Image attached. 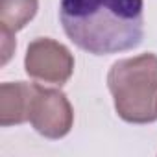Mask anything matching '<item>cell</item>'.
I'll list each match as a JSON object with an SVG mask.
<instances>
[{
  "instance_id": "6",
  "label": "cell",
  "mask_w": 157,
  "mask_h": 157,
  "mask_svg": "<svg viewBox=\"0 0 157 157\" xmlns=\"http://www.w3.org/2000/svg\"><path fill=\"white\" fill-rule=\"evenodd\" d=\"M39 0H0V26L17 33L35 17Z\"/></svg>"
},
{
  "instance_id": "4",
  "label": "cell",
  "mask_w": 157,
  "mask_h": 157,
  "mask_svg": "<svg viewBox=\"0 0 157 157\" xmlns=\"http://www.w3.org/2000/svg\"><path fill=\"white\" fill-rule=\"evenodd\" d=\"M28 122L39 135L46 139H63L72 129L74 109L65 93L35 83Z\"/></svg>"
},
{
  "instance_id": "7",
  "label": "cell",
  "mask_w": 157,
  "mask_h": 157,
  "mask_svg": "<svg viewBox=\"0 0 157 157\" xmlns=\"http://www.w3.org/2000/svg\"><path fill=\"white\" fill-rule=\"evenodd\" d=\"M0 37H2V61H0V65H6L11 59V56L15 52V46H17L15 33L11 30L4 28V26H0Z\"/></svg>"
},
{
  "instance_id": "5",
  "label": "cell",
  "mask_w": 157,
  "mask_h": 157,
  "mask_svg": "<svg viewBox=\"0 0 157 157\" xmlns=\"http://www.w3.org/2000/svg\"><path fill=\"white\" fill-rule=\"evenodd\" d=\"M33 91L35 83L26 82H6L0 85V126L8 128L28 122Z\"/></svg>"
},
{
  "instance_id": "1",
  "label": "cell",
  "mask_w": 157,
  "mask_h": 157,
  "mask_svg": "<svg viewBox=\"0 0 157 157\" xmlns=\"http://www.w3.org/2000/svg\"><path fill=\"white\" fill-rule=\"evenodd\" d=\"M59 21L67 37L93 56L137 48L144 37L142 0H61Z\"/></svg>"
},
{
  "instance_id": "2",
  "label": "cell",
  "mask_w": 157,
  "mask_h": 157,
  "mask_svg": "<svg viewBox=\"0 0 157 157\" xmlns=\"http://www.w3.org/2000/svg\"><path fill=\"white\" fill-rule=\"evenodd\" d=\"M117 115L129 124L157 120V56L140 54L118 59L107 74Z\"/></svg>"
},
{
  "instance_id": "3",
  "label": "cell",
  "mask_w": 157,
  "mask_h": 157,
  "mask_svg": "<svg viewBox=\"0 0 157 157\" xmlns=\"http://www.w3.org/2000/svg\"><path fill=\"white\" fill-rule=\"evenodd\" d=\"M24 68L32 80L61 87L74 72V56L65 44L50 37H37L26 48Z\"/></svg>"
}]
</instances>
